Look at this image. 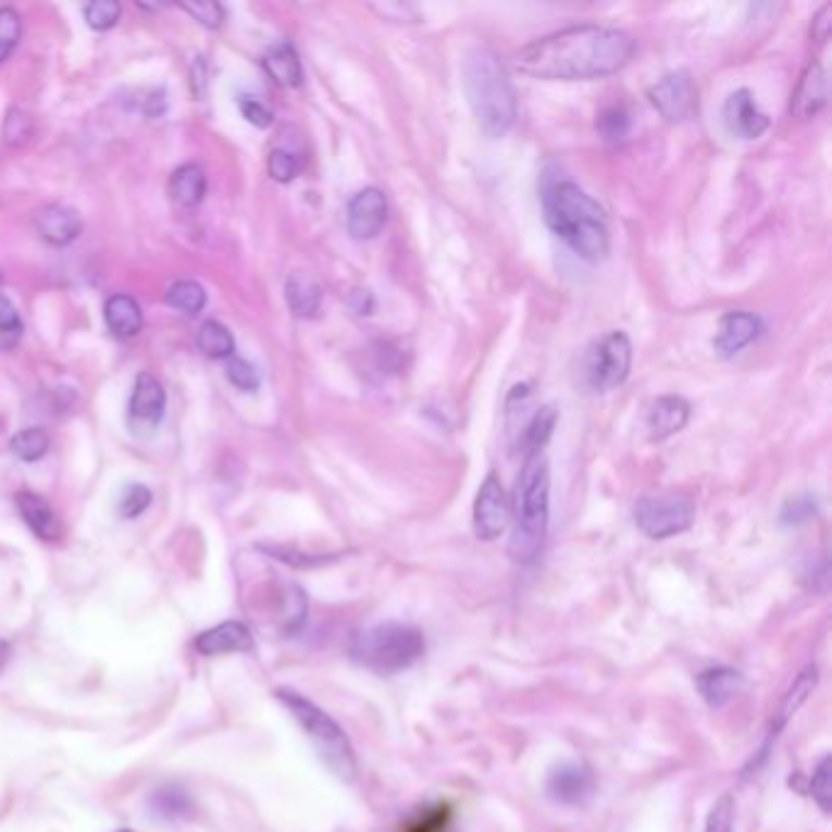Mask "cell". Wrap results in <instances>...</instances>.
Listing matches in <instances>:
<instances>
[{
	"mask_svg": "<svg viewBox=\"0 0 832 832\" xmlns=\"http://www.w3.org/2000/svg\"><path fill=\"white\" fill-rule=\"evenodd\" d=\"M696 506L686 494L665 490V494H649L637 498L635 523L639 533L649 539H669L694 525Z\"/></svg>",
	"mask_w": 832,
	"mask_h": 832,
	"instance_id": "cell-8",
	"label": "cell"
},
{
	"mask_svg": "<svg viewBox=\"0 0 832 832\" xmlns=\"http://www.w3.org/2000/svg\"><path fill=\"white\" fill-rule=\"evenodd\" d=\"M17 510L27 523V527L33 530L39 539H45V543H54V539L62 537V530H64L62 520L57 518L52 506H49L45 498L27 494L25 490V494L17 496Z\"/></svg>",
	"mask_w": 832,
	"mask_h": 832,
	"instance_id": "cell-21",
	"label": "cell"
},
{
	"mask_svg": "<svg viewBox=\"0 0 832 832\" xmlns=\"http://www.w3.org/2000/svg\"><path fill=\"white\" fill-rule=\"evenodd\" d=\"M186 13L194 15L200 25H206L208 29H218L225 20V10L218 3H184L182 5Z\"/></svg>",
	"mask_w": 832,
	"mask_h": 832,
	"instance_id": "cell-40",
	"label": "cell"
},
{
	"mask_svg": "<svg viewBox=\"0 0 832 832\" xmlns=\"http://www.w3.org/2000/svg\"><path fill=\"white\" fill-rule=\"evenodd\" d=\"M196 649L203 657L215 655H229V651H252L254 637L249 633V628L237 623V620H227V623L210 628L206 633L196 637Z\"/></svg>",
	"mask_w": 832,
	"mask_h": 832,
	"instance_id": "cell-18",
	"label": "cell"
},
{
	"mask_svg": "<svg viewBox=\"0 0 832 832\" xmlns=\"http://www.w3.org/2000/svg\"><path fill=\"white\" fill-rule=\"evenodd\" d=\"M723 120L730 129V135L740 139H757L767 133L769 117L761 113L755 96L747 88L730 94L723 108Z\"/></svg>",
	"mask_w": 832,
	"mask_h": 832,
	"instance_id": "cell-13",
	"label": "cell"
},
{
	"mask_svg": "<svg viewBox=\"0 0 832 832\" xmlns=\"http://www.w3.org/2000/svg\"><path fill=\"white\" fill-rule=\"evenodd\" d=\"M35 229H37V235L45 239V243L54 245V247H66V245H72L78 235H82L84 225H82V218H78L74 208L49 203L45 208H39L35 213Z\"/></svg>",
	"mask_w": 832,
	"mask_h": 832,
	"instance_id": "cell-15",
	"label": "cell"
},
{
	"mask_svg": "<svg viewBox=\"0 0 832 832\" xmlns=\"http://www.w3.org/2000/svg\"><path fill=\"white\" fill-rule=\"evenodd\" d=\"M196 345L208 359H229L235 352L233 333H229L223 323H218V320H206V323L200 325Z\"/></svg>",
	"mask_w": 832,
	"mask_h": 832,
	"instance_id": "cell-28",
	"label": "cell"
},
{
	"mask_svg": "<svg viewBox=\"0 0 832 832\" xmlns=\"http://www.w3.org/2000/svg\"><path fill=\"white\" fill-rule=\"evenodd\" d=\"M510 520V555L518 561H533L545 545L549 527V464L545 455L525 457L516 481Z\"/></svg>",
	"mask_w": 832,
	"mask_h": 832,
	"instance_id": "cell-4",
	"label": "cell"
},
{
	"mask_svg": "<svg viewBox=\"0 0 832 832\" xmlns=\"http://www.w3.org/2000/svg\"><path fill=\"white\" fill-rule=\"evenodd\" d=\"M166 390L152 374H139L135 381L133 398H129V420L133 425L154 427L164 415Z\"/></svg>",
	"mask_w": 832,
	"mask_h": 832,
	"instance_id": "cell-17",
	"label": "cell"
},
{
	"mask_svg": "<svg viewBox=\"0 0 832 832\" xmlns=\"http://www.w3.org/2000/svg\"><path fill=\"white\" fill-rule=\"evenodd\" d=\"M464 91L481 133L496 139L513 127L518 117L516 91L500 59L486 47H476L464 62Z\"/></svg>",
	"mask_w": 832,
	"mask_h": 832,
	"instance_id": "cell-3",
	"label": "cell"
},
{
	"mask_svg": "<svg viewBox=\"0 0 832 832\" xmlns=\"http://www.w3.org/2000/svg\"><path fill=\"white\" fill-rule=\"evenodd\" d=\"M830 29H832V5H825L814 17V27H810V35H814V39H816L818 45H823V42H828Z\"/></svg>",
	"mask_w": 832,
	"mask_h": 832,
	"instance_id": "cell-44",
	"label": "cell"
},
{
	"mask_svg": "<svg viewBox=\"0 0 832 832\" xmlns=\"http://www.w3.org/2000/svg\"><path fill=\"white\" fill-rule=\"evenodd\" d=\"M286 300L290 313L310 320L320 313V306H323V288L318 286L315 278L296 272L286 281Z\"/></svg>",
	"mask_w": 832,
	"mask_h": 832,
	"instance_id": "cell-24",
	"label": "cell"
},
{
	"mask_svg": "<svg viewBox=\"0 0 832 832\" xmlns=\"http://www.w3.org/2000/svg\"><path fill=\"white\" fill-rule=\"evenodd\" d=\"M300 169H303L300 159L294 152H288V149H274V152L269 154V176L278 184L294 182L300 174Z\"/></svg>",
	"mask_w": 832,
	"mask_h": 832,
	"instance_id": "cell-34",
	"label": "cell"
},
{
	"mask_svg": "<svg viewBox=\"0 0 832 832\" xmlns=\"http://www.w3.org/2000/svg\"><path fill=\"white\" fill-rule=\"evenodd\" d=\"M347 651L359 667L376 674H400L423 659L425 637L413 625L386 620L352 633Z\"/></svg>",
	"mask_w": 832,
	"mask_h": 832,
	"instance_id": "cell-5",
	"label": "cell"
},
{
	"mask_svg": "<svg viewBox=\"0 0 832 832\" xmlns=\"http://www.w3.org/2000/svg\"><path fill=\"white\" fill-rule=\"evenodd\" d=\"M276 696L290 710V716L298 720L300 728L306 730V735L313 740L320 759L325 761L330 771L343 781H352L357 777V759L345 730L323 708H318L313 700L296 694V691L278 688Z\"/></svg>",
	"mask_w": 832,
	"mask_h": 832,
	"instance_id": "cell-6",
	"label": "cell"
},
{
	"mask_svg": "<svg viewBox=\"0 0 832 832\" xmlns=\"http://www.w3.org/2000/svg\"><path fill=\"white\" fill-rule=\"evenodd\" d=\"M149 808H152L159 818L178 820V818L190 816V810H194V800H190L188 791H184L182 786L169 784L154 791L152 798H149Z\"/></svg>",
	"mask_w": 832,
	"mask_h": 832,
	"instance_id": "cell-27",
	"label": "cell"
},
{
	"mask_svg": "<svg viewBox=\"0 0 832 832\" xmlns=\"http://www.w3.org/2000/svg\"><path fill=\"white\" fill-rule=\"evenodd\" d=\"M10 651H13V649H10V645H8V643H3V639H0V674H3V669L8 667V661H10Z\"/></svg>",
	"mask_w": 832,
	"mask_h": 832,
	"instance_id": "cell-45",
	"label": "cell"
},
{
	"mask_svg": "<svg viewBox=\"0 0 832 832\" xmlns=\"http://www.w3.org/2000/svg\"><path fill=\"white\" fill-rule=\"evenodd\" d=\"M742 686H745V676H742L737 669L728 667L706 669L696 676L698 694L710 708H723L725 704H730V700L740 694Z\"/></svg>",
	"mask_w": 832,
	"mask_h": 832,
	"instance_id": "cell-20",
	"label": "cell"
},
{
	"mask_svg": "<svg viewBox=\"0 0 832 832\" xmlns=\"http://www.w3.org/2000/svg\"><path fill=\"white\" fill-rule=\"evenodd\" d=\"M810 796H814L816 804L820 806L823 814H830V794H832V784H830V755L818 761V767L810 777Z\"/></svg>",
	"mask_w": 832,
	"mask_h": 832,
	"instance_id": "cell-39",
	"label": "cell"
},
{
	"mask_svg": "<svg viewBox=\"0 0 832 832\" xmlns=\"http://www.w3.org/2000/svg\"><path fill=\"white\" fill-rule=\"evenodd\" d=\"M633 52L635 39L625 29L576 25L520 49L516 66L539 82H591L618 74Z\"/></svg>",
	"mask_w": 832,
	"mask_h": 832,
	"instance_id": "cell-1",
	"label": "cell"
},
{
	"mask_svg": "<svg viewBox=\"0 0 832 832\" xmlns=\"http://www.w3.org/2000/svg\"><path fill=\"white\" fill-rule=\"evenodd\" d=\"M596 129L606 142H618L630 133V115L623 105H608L596 117Z\"/></svg>",
	"mask_w": 832,
	"mask_h": 832,
	"instance_id": "cell-31",
	"label": "cell"
},
{
	"mask_svg": "<svg viewBox=\"0 0 832 832\" xmlns=\"http://www.w3.org/2000/svg\"><path fill=\"white\" fill-rule=\"evenodd\" d=\"M735 830V800L733 796H720L710 808L706 832H733Z\"/></svg>",
	"mask_w": 832,
	"mask_h": 832,
	"instance_id": "cell-37",
	"label": "cell"
},
{
	"mask_svg": "<svg viewBox=\"0 0 832 832\" xmlns=\"http://www.w3.org/2000/svg\"><path fill=\"white\" fill-rule=\"evenodd\" d=\"M596 788L594 771L581 761H567L559 765L547 779V794L557 804L564 806H581L586 804Z\"/></svg>",
	"mask_w": 832,
	"mask_h": 832,
	"instance_id": "cell-12",
	"label": "cell"
},
{
	"mask_svg": "<svg viewBox=\"0 0 832 832\" xmlns=\"http://www.w3.org/2000/svg\"><path fill=\"white\" fill-rule=\"evenodd\" d=\"M810 516H816V500H810L808 496L788 500V506L784 508L786 523H800V520H808Z\"/></svg>",
	"mask_w": 832,
	"mask_h": 832,
	"instance_id": "cell-43",
	"label": "cell"
},
{
	"mask_svg": "<svg viewBox=\"0 0 832 832\" xmlns=\"http://www.w3.org/2000/svg\"><path fill=\"white\" fill-rule=\"evenodd\" d=\"M33 129H35L33 117H29L27 113H23V110L13 108L8 113L5 123H3V139H5L8 145L17 147V145H23V142H27L29 137H33Z\"/></svg>",
	"mask_w": 832,
	"mask_h": 832,
	"instance_id": "cell-36",
	"label": "cell"
},
{
	"mask_svg": "<svg viewBox=\"0 0 832 832\" xmlns=\"http://www.w3.org/2000/svg\"><path fill=\"white\" fill-rule=\"evenodd\" d=\"M388 220V200L384 190L367 186L355 194L347 206V229L355 239H374Z\"/></svg>",
	"mask_w": 832,
	"mask_h": 832,
	"instance_id": "cell-11",
	"label": "cell"
},
{
	"mask_svg": "<svg viewBox=\"0 0 832 832\" xmlns=\"http://www.w3.org/2000/svg\"><path fill=\"white\" fill-rule=\"evenodd\" d=\"M239 110H243V115H245L247 123L254 125V127H262L264 129V127H269V125L274 123L272 110H269L264 103H259L257 98L245 96L243 100H239Z\"/></svg>",
	"mask_w": 832,
	"mask_h": 832,
	"instance_id": "cell-41",
	"label": "cell"
},
{
	"mask_svg": "<svg viewBox=\"0 0 832 832\" xmlns=\"http://www.w3.org/2000/svg\"><path fill=\"white\" fill-rule=\"evenodd\" d=\"M545 220L552 233L584 262L598 264L610 252L608 218L594 198L574 182H555L543 196Z\"/></svg>",
	"mask_w": 832,
	"mask_h": 832,
	"instance_id": "cell-2",
	"label": "cell"
},
{
	"mask_svg": "<svg viewBox=\"0 0 832 832\" xmlns=\"http://www.w3.org/2000/svg\"><path fill=\"white\" fill-rule=\"evenodd\" d=\"M510 523V504L504 484L496 474H488L479 486L474 500V533L484 543H494Z\"/></svg>",
	"mask_w": 832,
	"mask_h": 832,
	"instance_id": "cell-9",
	"label": "cell"
},
{
	"mask_svg": "<svg viewBox=\"0 0 832 832\" xmlns=\"http://www.w3.org/2000/svg\"><path fill=\"white\" fill-rule=\"evenodd\" d=\"M630 367H633V343L623 330H613L586 349V386L596 394L623 386L630 376Z\"/></svg>",
	"mask_w": 832,
	"mask_h": 832,
	"instance_id": "cell-7",
	"label": "cell"
},
{
	"mask_svg": "<svg viewBox=\"0 0 832 832\" xmlns=\"http://www.w3.org/2000/svg\"><path fill=\"white\" fill-rule=\"evenodd\" d=\"M20 35H23V20H20L17 10L0 8V64L13 54V49L20 42Z\"/></svg>",
	"mask_w": 832,
	"mask_h": 832,
	"instance_id": "cell-33",
	"label": "cell"
},
{
	"mask_svg": "<svg viewBox=\"0 0 832 832\" xmlns=\"http://www.w3.org/2000/svg\"><path fill=\"white\" fill-rule=\"evenodd\" d=\"M0 333L13 335V337L23 333V323H20L17 308L13 306V300L3 294H0Z\"/></svg>",
	"mask_w": 832,
	"mask_h": 832,
	"instance_id": "cell-42",
	"label": "cell"
},
{
	"mask_svg": "<svg viewBox=\"0 0 832 832\" xmlns=\"http://www.w3.org/2000/svg\"><path fill=\"white\" fill-rule=\"evenodd\" d=\"M10 449L23 462H39L49 449V435L42 427H27L10 439Z\"/></svg>",
	"mask_w": 832,
	"mask_h": 832,
	"instance_id": "cell-30",
	"label": "cell"
},
{
	"mask_svg": "<svg viewBox=\"0 0 832 832\" xmlns=\"http://www.w3.org/2000/svg\"><path fill=\"white\" fill-rule=\"evenodd\" d=\"M152 504V490L142 484H133L123 490V498L117 504V513L125 520H133L137 516H142L145 510Z\"/></svg>",
	"mask_w": 832,
	"mask_h": 832,
	"instance_id": "cell-35",
	"label": "cell"
},
{
	"mask_svg": "<svg viewBox=\"0 0 832 832\" xmlns=\"http://www.w3.org/2000/svg\"><path fill=\"white\" fill-rule=\"evenodd\" d=\"M103 315H105L108 330L115 337L129 339L142 330V308H139V303L133 296H125V294L110 296L105 300Z\"/></svg>",
	"mask_w": 832,
	"mask_h": 832,
	"instance_id": "cell-22",
	"label": "cell"
},
{
	"mask_svg": "<svg viewBox=\"0 0 832 832\" xmlns=\"http://www.w3.org/2000/svg\"><path fill=\"white\" fill-rule=\"evenodd\" d=\"M761 333V320L747 310H730L720 318L713 347L720 357H735L749 347Z\"/></svg>",
	"mask_w": 832,
	"mask_h": 832,
	"instance_id": "cell-14",
	"label": "cell"
},
{
	"mask_svg": "<svg viewBox=\"0 0 832 832\" xmlns=\"http://www.w3.org/2000/svg\"><path fill=\"white\" fill-rule=\"evenodd\" d=\"M647 96H649V103L655 105L659 110V115L667 117L669 123L686 120L691 113H694L698 103V91H696L694 78H691V74L684 72V69L661 76L659 82L649 88Z\"/></svg>",
	"mask_w": 832,
	"mask_h": 832,
	"instance_id": "cell-10",
	"label": "cell"
},
{
	"mask_svg": "<svg viewBox=\"0 0 832 832\" xmlns=\"http://www.w3.org/2000/svg\"><path fill=\"white\" fill-rule=\"evenodd\" d=\"M557 420H559V410L552 403L543 406L533 418L527 420V425L523 430V439H520V447H523L525 457L543 455L545 445L549 443V437H552V433H555Z\"/></svg>",
	"mask_w": 832,
	"mask_h": 832,
	"instance_id": "cell-26",
	"label": "cell"
},
{
	"mask_svg": "<svg viewBox=\"0 0 832 832\" xmlns=\"http://www.w3.org/2000/svg\"><path fill=\"white\" fill-rule=\"evenodd\" d=\"M227 378L229 384L245 390V394H252V390L259 388V371L243 357H229Z\"/></svg>",
	"mask_w": 832,
	"mask_h": 832,
	"instance_id": "cell-38",
	"label": "cell"
},
{
	"mask_svg": "<svg viewBox=\"0 0 832 832\" xmlns=\"http://www.w3.org/2000/svg\"><path fill=\"white\" fill-rule=\"evenodd\" d=\"M262 64H264V72L272 76V82L278 86L296 88L303 84V66H300L296 49L288 42H278L269 49Z\"/></svg>",
	"mask_w": 832,
	"mask_h": 832,
	"instance_id": "cell-25",
	"label": "cell"
},
{
	"mask_svg": "<svg viewBox=\"0 0 832 832\" xmlns=\"http://www.w3.org/2000/svg\"><path fill=\"white\" fill-rule=\"evenodd\" d=\"M86 23L96 33H108L120 23V15H123V8H120L117 0H94L84 8Z\"/></svg>",
	"mask_w": 832,
	"mask_h": 832,
	"instance_id": "cell-32",
	"label": "cell"
},
{
	"mask_svg": "<svg viewBox=\"0 0 832 832\" xmlns=\"http://www.w3.org/2000/svg\"><path fill=\"white\" fill-rule=\"evenodd\" d=\"M828 103V76L820 64H810L800 76L798 88L791 100V113L800 120L816 117Z\"/></svg>",
	"mask_w": 832,
	"mask_h": 832,
	"instance_id": "cell-19",
	"label": "cell"
},
{
	"mask_svg": "<svg viewBox=\"0 0 832 832\" xmlns=\"http://www.w3.org/2000/svg\"><path fill=\"white\" fill-rule=\"evenodd\" d=\"M691 418V406L681 396H659L647 408V430L651 443H661L681 433Z\"/></svg>",
	"mask_w": 832,
	"mask_h": 832,
	"instance_id": "cell-16",
	"label": "cell"
},
{
	"mask_svg": "<svg viewBox=\"0 0 832 832\" xmlns=\"http://www.w3.org/2000/svg\"><path fill=\"white\" fill-rule=\"evenodd\" d=\"M117 832H133V830H117Z\"/></svg>",
	"mask_w": 832,
	"mask_h": 832,
	"instance_id": "cell-46",
	"label": "cell"
},
{
	"mask_svg": "<svg viewBox=\"0 0 832 832\" xmlns=\"http://www.w3.org/2000/svg\"><path fill=\"white\" fill-rule=\"evenodd\" d=\"M208 190L206 172L198 164H184L169 178V196L176 206L182 208H196L203 203Z\"/></svg>",
	"mask_w": 832,
	"mask_h": 832,
	"instance_id": "cell-23",
	"label": "cell"
},
{
	"mask_svg": "<svg viewBox=\"0 0 832 832\" xmlns=\"http://www.w3.org/2000/svg\"><path fill=\"white\" fill-rule=\"evenodd\" d=\"M206 288L196 281H176L166 294V303L186 315H198L206 308Z\"/></svg>",
	"mask_w": 832,
	"mask_h": 832,
	"instance_id": "cell-29",
	"label": "cell"
}]
</instances>
